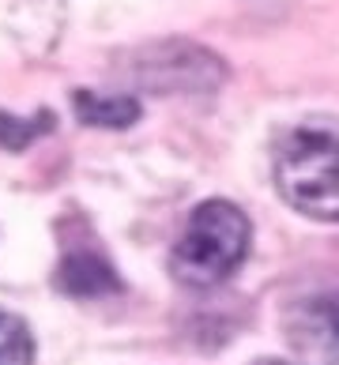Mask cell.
I'll return each instance as SVG.
<instances>
[{"label": "cell", "instance_id": "7a4b0ae2", "mask_svg": "<svg viewBox=\"0 0 339 365\" xmlns=\"http://www.w3.org/2000/svg\"><path fill=\"white\" fill-rule=\"evenodd\" d=\"M249 252V219L230 200L200 204L173 245L170 267L185 287H215L241 267Z\"/></svg>", "mask_w": 339, "mask_h": 365}, {"label": "cell", "instance_id": "52a82bcc", "mask_svg": "<svg viewBox=\"0 0 339 365\" xmlns=\"http://www.w3.org/2000/svg\"><path fill=\"white\" fill-rule=\"evenodd\" d=\"M0 365H34L31 328L4 309H0Z\"/></svg>", "mask_w": 339, "mask_h": 365}, {"label": "cell", "instance_id": "9c48e42d", "mask_svg": "<svg viewBox=\"0 0 339 365\" xmlns=\"http://www.w3.org/2000/svg\"><path fill=\"white\" fill-rule=\"evenodd\" d=\"M256 365H290V361H275V358H264V361H256Z\"/></svg>", "mask_w": 339, "mask_h": 365}, {"label": "cell", "instance_id": "ba28073f", "mask_svg": "<svg viewBox=\"0 0 339 365\" xmlns=\"http://www.w3.org/2000/svg\"><path fill=\"white\" fill-rule=\"evenodd\" d=\"M42 132H49V113H42L38 120H23V117L0 113V143H4L8 151H23V147H31Z\"/></svg>", "mask_w": 339, "mask_h": 365}, {"label": "cell", "instance_id": "277c9868", "mask_svg": "<svg viewBox=\"0 0 339 365\" xmlns=\"http://www.w3.org/2000/svg\"><path fill=\"white\" fill-rule=\"evenodd\" d=\"M298 346L324 365H339V294L305 302L298 313Z\"/></svg>", "mask_w": 339, "mask_h": 365}, {"label": "cell", "instance_id": "6da1fadb", "mask_svg": "<svg viewBox=\"0 0 339 365\" xmlns=\"http://www.w3.org/2000/svg\"><path fill=\"white\" fill-rule=\"evenodd\" d=\"M283 200L320 222H339V120H305L275 151Z\"/></svg>", "mask_w": 339, "mask_h": 365}, {"label": "cell", "instance_id": "8992f818", "mask_svg": "<svg viewBox=\"0 0 339 365\" xmlns=\"http://www.w3.org/2000/svg\"><path fill=\"white\" fill-rule=\"evenodd\" d=\"M72 110L84 125L94 128H128L140 120L143 106L136 94H94V91H76Z\"/></svg>", "mask_w": 339, "mask_h": 365}, {"label": "cell", "instance_id": "3957f363", "mask_svg": "<svg viewBox=\"0 0 339 365\" xmlns=\"http://www.w3.org/2000/svg\"><path fill=\"white\" fill-rule=\"evenodd\" d=\"M136 76L155 91H215L223 83V61L193 42H162L140 53Z\"/></svg>", "mask_w": 339, "mask_h": 365}, {"label": "cell", "instance_id": "5b68a950", "mask_svg": "<svg viewBox=\"0 0 339 365\" xmlns=\"http://www.w3.org/2000/svg\"><path fill=\"white\" fill-rule=\"evenodd\" d=\"M57 287L68 297H106V294L121 290V279L102 256L72 252V256H64V264L57 267Z\"/></svg>", "mask_w": 339, "mask_h": 365}]
</instances>
